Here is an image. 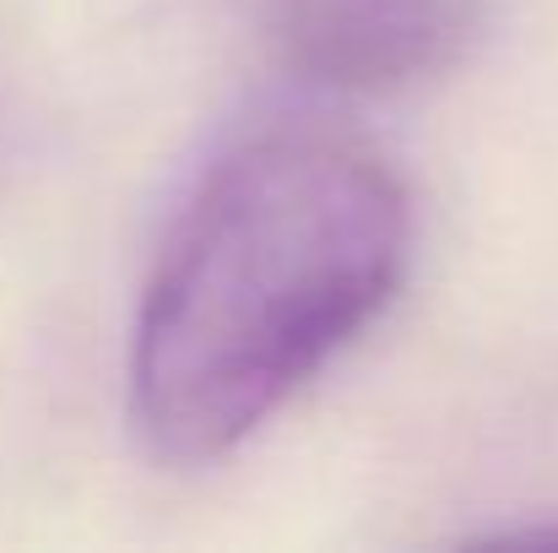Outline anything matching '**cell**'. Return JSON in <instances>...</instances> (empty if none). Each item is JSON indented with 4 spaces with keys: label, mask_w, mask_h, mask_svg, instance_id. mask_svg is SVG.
Segmentation results:
<instances>
[{
    "label": "cell",
    "mask_w": 558,
    "mask_h": 553,
    "mask_svg": "<svg viewBox=\"0 0 558 553\" xmlns=\"http://www.w3.org/2000/svg\"><path fill=\"white\" fill-rule=\"evenodd\" d=\"M390 164L331 125L233 142L174 217L131 342V418L158 461L239 450L342 353L407 272Z\"/></svg>",
    "instance_id": "obj_1"
},
{
    "label": "cell",
    "mask_w": 558,
    "mask_h": 553,
    "mask_svg": "<svg viewBox=\"0 0 558 553\" xmlns=\"http://www.w3.org/2000/svg\"><path fill=\"white\" fill-rule=\"evenodd\" d=\"M483 0H271V49L326 93H401L439 76L472 38Z\"/></svg>",
    "instance_id": "obj_2"
}]
</instances>
